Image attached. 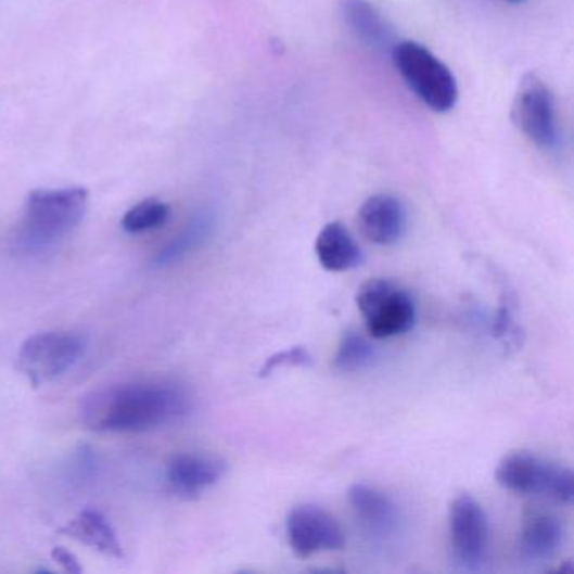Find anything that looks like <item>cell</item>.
Here are the masks:
<instances>
[{
  "label": "cell",
  "mask_w": 574,
  "mask_h": 574,
  "mask_svg": "<svg viewBox=\"0 0 574 574\" xmlns=\"http://www.w3.org/2000/svg\"><path fill=\"white\" fill-rule=\"evenodd\" d=\"M88 191L84 188L38 189L27 195L17 246L29 255L54 248L85 218Z\"/></svg>",
  "instance_id": "obj_2"
},
{
  "label": "cell",
  "mask_w": 574,
  "mask_h": 574,
  "mask_svg": "<svg viewBox=\"0 0 574 574\" xmlns=\"http://www.w3.org/2000/svg\"><path fill=\"white\" fill-rule=\"evenodd\" d=\"M60 533L73 537L78 543H84L94 551L102 552L106 558H115V560L124 558V548H122L117 531L113 530L109 519L102 512L85 509L66 526L61 527Z\"/></svg>",
  "instance_id": "obj_16"
},
{
  "label": "cell",
  "mask_w": 574,
  "mask_h": 574,
  "mask_svg": "<svg viewBox=\"0 0 574 574\" xmlns=\"http://www.w3.org/2000/svg\"><path fill=\"white\" fill-rule=\"evenodd\" d=\"M87 342L75 332H38L30 335L17 354V371L38 387L72 369L84 354Z\"/></svg>",
  "instance_id": "obj_6"
},
{
  "label": "cell",
  "mask_w": 574,
  "mask_h": 574,
  "mask_svg": "<svg viewBox=\"0 0 574 574\" xmlns=\"http://www.w3.org/2000/svg\"><path fill=\"white\" fill-rule=\"evenodd\" d=\"M169 216V204L151 197L127 211V215L122 219V228L130 234L145 233V231L166 225Z\"/></svg>",
  "instance_id": "obj_19"
},
{
  "label": "cell",
  "mask_w": 574,
  "mask_h": 574,
  "mask_svg": "<svg viewBox=\"0 0 574 574\" xmlns=\"http://www.w3.org/2000/svg\"><path fill=\"white\" fill-rule=\"evenodd\" d=\"M215 215L209 211H203L200 215H195L188 228L155 256V265L157 267H170V265L191 255L195 250H200L209 240L211 234L215 231Z\"/></svg>",
  "instance_id": "obj_17"
},
{
  "label": "cell",
  "mask_w": 574,
  "mask_h": 574,
  "mask_svg": "<svg viewBox=\"0 0 574 574\" xmlns=\"http://www.w3.org/2000/svg\"><path fill=\"white\" fill-rule=\"evenodd\" d=\"M285 533L290 549L298 558L339 551L346 545V536L337 519L314 503L297 506L289 512Z\"/></svg>",
  "instance_id": "obj_9"
},
{
  "label": "cell",
  "mask_w": 574,
  "mask_h": 574,
  "mask_svg": "<svg viewBox=\"0 0 574 574\" xmlns=\"http://www.w3.org/2000/svg\"><path fill=\"white\" fill-rule=\"evenodd\" d=\"M512 120L543 151H556L560 145V124L554 97L548 85L534 73L519 81L512 103Z\"/></svg>",
  "instance_id": "obj_7"
},
{
  "label": "cell",
  "mask_w": 574,
  "mask_h": 574,
  "mask_svg": "<svg viewBox=\"0 0 574 574\" xmlns=\"http://www.w3.org/2000/svg\"><path fill=\"white\" fill-rule=\"evenodd\" d=\"M347 497L360 530L375 543H386L401 531V512L386 492L356 484L349 488Z\"/></svg>",
  "instance_id": "obj_10"
},
{
  "label": "cell",
  "mask_w": 574,
  "mask_h": 574,
  "mask_svg": "<svg viewBox=\"0 0 574 574\" xmlns=\"http://www.w3.org/2000/svg\"><path fill=\"white\" fill-rule=\"evenodd\" d=\"M375 359V349L368 337L359 332H347L342 335L337 353L334 357V366L341 372H356L368 368Z\"/></svg>",
  "instance_id": "obj_18"
},
{
  "label": "cell",
  "mask_w": 574,
  "mask_h": 574,
  "mask_svg": "<svg viewBox=\"0 0 574 574\" xmlns=\"http://www.w3.org/2000/svg\"><path fill=\"white\" fill-rule=\"evenodd\" d=\"M566 530L560 518L536 511L526 515L521 527V551L530 561H549L563 548Z\"/></svg>",
  "instance_id": "obj_14"
},
{
  "label": "cell",
  "mask_w": 574,
  "mask_h": 574,
  "mask_svg": "<svg viewBox=\"0 0 574 574\" xmlns=\"http://www.w3.org/2000/svg\"><path fill=\"white\" fill-rule=\"evenodd\" d=\"M192 398L174 381H139L93 391L81 403V420L94 432L140 433L189 414Z\"/></svg>",
  "instance_id": "obj_1"
},
{
  "label": "cell",
  "mask_w": 574,
  "mask_h": 574,
  "mask_svg": "<svg viewBox=\"0 0 574 574\" xmlns=\"http://www.w3.org/2000/svg\"><path fill=\"white\" fill-rule=\"evenodd\" d=\"M450 545L458 563L479 570L487 560L490 526L484 507L469 494L455 497L448 507Z\"/></svg>",
  "instance_id": "obj_8"
},
{
  "label": "cell",
  "mask_w": 574,
  "mask_h": 574,
  "mask_svg": "<svg viewBox=\"0 0 574 574\" xmlns=\"http://www.w3.org/2000/svg\"><path fill=\"white\" fill-rule=\"evenodd\" d=\"M360 231L378 246H393L408 228V211L393 194H374L362 203L357 215Z\"/></svg>",
  "instance_id": "obj_12"
},
{
  "label": "cell",
  "mask_w": 574,
  "mask_h": 574,
  "mask_svg": "<svg viewBox=\"0 0 574 574\" xmlns=\"http://www.w3.org/2000/svg\"><path fill=\"white\" fill-rule=\"evenodd\" d=\"M356 302L371 337H396L413 329L417 305L398 283L383 278L369 280L360 286Z\"/></svg>",
  "instance_id": "obj_5"
},
{
  "label": "cell",
  "mask_w": 574,
  "mask_h": 574,
  "mask_svg": "<svg viewBox=\"0 0 574 574\" xmlns=\"http://www.w3.org/2000/svg\"><path fill=\"white\" fill-rule=\"evenodd\" d=\"M311 357L304 347H293V349L283 350V353L275 354L267 360V365L262 369V375L271 374L278 368L283 366H307L310 365Z\"/></svg>",
  "instance_id": "obj_20"
},
{
  "label": "cell",
  "mask_w": 574,
  "mask_h": 574,
  "mask_svg": "<svg viewBox=\"0 0 574 574\" xmlns=\"http://www.w3.org/2000/svg\"><path fill=\"white\" fill-rule=\"evenodd\" d=\"M339 12L350 35L374 53H386L396 44L395 30L371 0H339Z\"/></svg>",
  "instance_id": "obj_13"
},
{
  "label": "cell",
  "mask_w": 574,
  "mask_h": 574,
  "mask_svg": "<svg viewBox=\"0 0 574 574\" xmlns=\"http://www.w3.org/2000/svg\"><path fill=\"white\" fill-rule=\"evenodd\" d=\"M496 479L500 487L521 496H539L560 503L573 502L571 470L530 451H515L503 457L497 465Z\"/></svg>",
  "instance_id": "obj_4"
},
{
  "label": "cell",
  "mask_w": 574,
  "mask_h": 574,
  "mask_svg": "<svg viewBox=\"0 0 574 574\" xmlns=\"http://www.w3.org/2000/svg\"><path fill=\"white\" fill-rule=\"evenodd\" d=\"M396 72L418 100L433 112L447 113L458 102V85L447 64L417 41H396L391 49Z\"/></svg>",
  "instance_id": "obj_3"
},
{
  "label": "cell",
  "mask_w": 574,
  "mask_h": 574,
  "mask_svg": "<svg viewBox=\"0 0 574 574\" xmlns=\"http://www.w3.org/2000/svg\"><path fill=\"white\" fill-rule=\"evenodd\" d=\"M506 2H509V4H522V2H526V0H506Z\"/></svg>",
  "instance_id": "obj_22"
},
{
  "label": "cell",
  "mask_w": 574,
  "mask_h": 574,
  "mask_svg": "<svg viewBox=\"0 0 574 574\" xmlns=\"http://www.w3.org/2000/svg\"><path fill=\"white\" fill-rule=\"evenodd\" d=\"M51 554H53V560L56 561L66 573H84V566L79 564L78 558H76L72 551H68V549L54 548Z\"/></svg>",
  "instance_id": "obj_21"
},
{
  "label": "cell",
  "mask_w": 574,
  "mask_h": 574,
  "mask_svg": "<svg viewBox=\"0 0 574 574\" xmlns=\"http://www.w3.org/2000/svg\"><path fill=\"white\" fill-rule=\"evenodd\" d=\"M226 469L225 460L215 455L179 454L167 465V484L176 496L195 499L215 487Z\"/></svg>",
  "instance_id": "obj_11"
},
{
  "label": "cell",
  "mask_w": 574,
  "mask_h": 574,
  "mask_svg": "<svg viewBox=\"0 0 574 574\" xmlns=\"http://www.w3.org/2000/svg\"><path fill=\"white\" fill-rule=\"evenodd\" d=\"M316 255L322 268L332 273H344L362 264V252L349 229L339 221L320 229L316 240Z\"/></svg>",
  "instance_id": "obj_15"
}]
</instances>
